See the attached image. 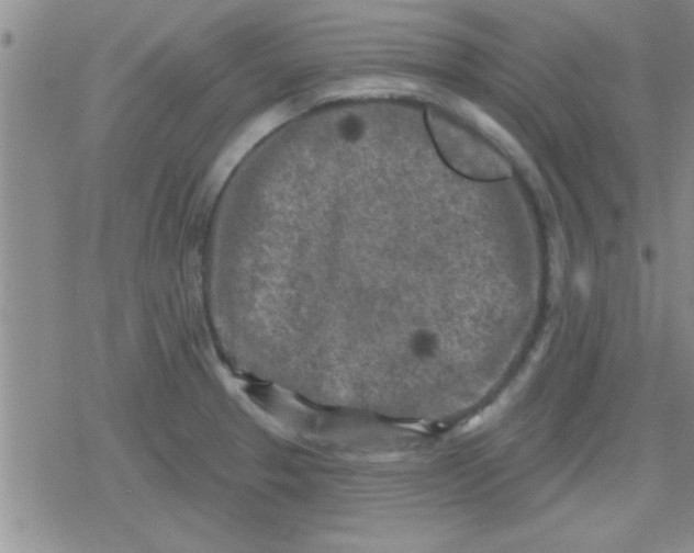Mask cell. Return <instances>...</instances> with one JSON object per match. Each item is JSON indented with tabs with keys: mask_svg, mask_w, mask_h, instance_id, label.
Here are the masks:
<instances>
[{
	"mask_svg": "<svg viewBox=\"0 0 694 553\" xmlns=\"http://www.w3.org/2000/svg\"><path fill=\"white\" fill-rule=\"evenodd\" d=\"M427 125L437 150L457 172L478 181L512 174L511 166L492 145L444 112L429 110Z\"/></svg>",
	"mask_w": 694,
	"mask_h": 553,
	"instance_id": "1",
	"label": "cell"
}]
</instances>
